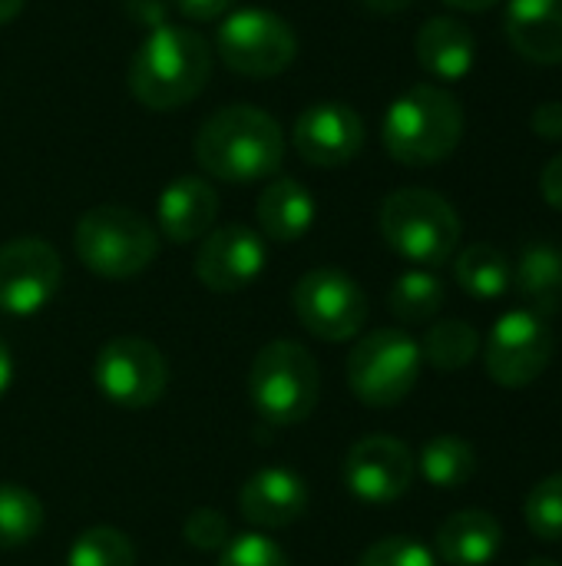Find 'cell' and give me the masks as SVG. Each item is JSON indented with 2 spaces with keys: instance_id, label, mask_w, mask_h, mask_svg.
<instances>
[{
  "instance_id": "cell-1",
  "label": "cell",
  "mask_w": 562,
  "mask_h": 566,
  "mask_svg": "<svg viewBox=\"0 0 562 566\" xmlns=\"http://www.w3.org/2000/svg\"><path fill=\"white\" fill-rule=\"evenodd\" d=\"M195 163L219 182L245 186L275 176L285 163V129L258 106L229 103L195 133Z\"/></svg>"
},
{
  "instance_id": "cell-2",
  "label": "cell",
  "mask_w": 562,
  "mask_h": 566,
  "mask_svg": "<svg viewBox=\"0 0 562 566\" xmlns=\"http://www.w3.org/2000/svg\"><path fill=\"white\" fill-rule=\"evenodd\" d=\"M212 73L209 40L179 23H159L139 43L129 63V93L156 113L182 109L192 103Z\"/></svg>"
},
{
  "instance_id": "cell-3",
  "label": "cell",
  "mask_w": 562,
  "mask_h": 566,
  "mask_svg": "<svg viewBox=\"0 0 562 566\" xmlns=\"http://www.w3.org/2000/svg\"><path fill=\"white\" fill-rule=\"evenodd\" d=\"M464 136L460 99L434 83L401 93L384 113L381 143L401 166H437L454 156Z\"/></svg>"
},
{
  "instance_id": "cell-4",
  "label": "cell",
  "mask_w": 562,
  "mask_h": 566,
  "mask_svg": "<svg viewBox=\"0 0 562 566\" xmlns=\"http://www.w3.org/2000/svg\"><path fill=\"white\" fill-rule=\"evenodd\" d=\"M76 259L99 279L126 282L146 272L159 252V232L129 206H93L73 229Z\"/></svg>"
},
{
  "instance_id": "cell-5",
  "label": "cell",
  "mask_w": 562,
  "mask_h": 566,
  "mask_svg": "<svg viewBox=\"0 0 562 566\" xmlns=\"http://www.w3.org/2000/svg\"><path fill=\"white\" fill-rule=\"evenodd\" d=\"M378 226L384 242L414 265H444L460 245V216L434 189L407 186L381 202Z\"/></svg>"
},
{
  "instance_id": "cell-6",
  "label": "cell",
  "mask_w": 562,
  "mask_h": 566,
  "mask_svg": "<svg viewBox=\"0 0 562 566\" xmlns=\"http://www.w3.org/2000/svg\"><path fill=\"white\" fill-rule=\"evenodd\" d=\"M248 398L268 424L291 428L308 421L321 398V371L315 355L288 338L268 342L252 361Z\"/></svg>"
},
{
  "instance_id": "cell-7",
  "label": "cell",
  "mask_w": 562,
  "mask_h": 566,
  "mask_svg": "<svg viewBox=\"0 0 562 566\" xmlns=\"http://www.w3.org/2000/svg\"><path fill=\"white\" fill-rule=\"evenodd\" d=\"M421 345L404 328H378L348 355V388L368 408L401 405L421 378Z\"/></svg>"
},
{
  "instance_id": "cell-8",
  "label": "cell",
  "mask_w": 562,
  "mask_h": 566,
  "mask_svg": "<svg viewBox=\"0 0 562 566\" xmlns=\"http://www.w3.org/2000/svg\"><path fill=\"white\" fill-rule=\"evenodd\" d=\"M219 60L248 80H272L298 56V36L285 17L265 7H242L222 17L215 30Z\"/></svg>"
},
{
  "instance_id": "cell-9",
  "label": "cell",
  "mask_w": 562,
  "mask_h": 566,
  "mask_svg": "<svg viewBox=\"0 0 562 566\" xmlns=\"http://www.w3.org/2000/svg\"><path fill=\"white\" fill-rule=\"evenodd\" d=\"M93 381L99 395L123 411L152 408L169 385V365L162 352L136 335L109 338L93 365Z\"/></svg>"
},
{
  "instance_id": "cell-10",
  "label": "cell",
  "mask_w": 562,
  "mask_h": 566,
  "mask_svg": "<svg viewBox=\"0 0 562 566\" xmlns=\"http://www.w3.org/2000/svg\"><path fill=\"white\" fill-rule=\"evenodd\" d=\"M291 308L301 328L321 342H348L368 322V295L341 269L305 272L291 289Z\"/></svg>"
},
{
  "instance_id": "cell-11",
  "label": "cell",
  "mask_w": 562,
  "mask_h": 566,
  "mask_svg": "<svg viewBox=\"0 0 562 566\" xmlns=\"http://www.w3.org/2000/svg\"><path fill=\"white\" fill-rule=\"evenodd\" d=\"M553 361V332L547 318L530 308H513L497 318L484 345V368L487 375L507 388L520 391L540 381V375Z\"/></svg>"
},
{
  "instance_id": "cell-12",
  "label": "cell",
  "mask_w": 562,
  "mask_h": 566,
  "mask_svg": "<svg viewBox=\"0 0 562 566\" xmlns=\"http://www.w3.org/2000/svg\"><path fill=\"white\" fill-rule=\"evenodd\" d=\"M63 282L60 252L36 239L20 235L0 245V312L26 318L43 312Z\"/></svg>"
},
{
  "instance_id": "cell-13",
  "label": "cell",
  "mask_w": 562,
  "mask_h": 566,
  "mask_svg": "<svg viewBox=\"0 0 562 566\" xmlns=\"http://www.w3.org/2000/svg\"><path fill=\"white\" fill-rule=\"evenodd\" d=\"M364 119L354 106L341 99H318L305 106L295 119L291 143L295 153L318 169H338L358 159L364 149Z\"/></svg>"
},
{
  "instance_id": "cell-14",
  "label": "cell",
  "mask_w": 562,
  "mask_h": 566,
  "mask_svg": "<svg viewBox=\"0 0 562 566\" xmlns=\"http://www.w3.org/2000/svg\"><path fill=\"white\" fill-rule=\"evenodd\" d=\"M417 474L411 448L388 434H371L351 444L344 458V488L364 504L401 501Z\"/></svg>"
},
{
  "instance_id": "cell-15",
  "label": "cell",
  "mask_w": 562,
  "mask_h": 566,
  "mask_svg": "<svg viewBox=\"0 0 562 566\" xmlns=\"http://www.w3.org/2000/svg\"><path fill=\"white\" fill-rule=\"evenodd\" d=\"M268 265V249L262 232L248 226H219L212 229L195 252V275L209 292L232 295L248 289Z\"/></svg>"
},
{
  "instance_id": "cell-16",
  "label": "cell",
  "mask_w": 562,
  "mask_h": 566,
  "mask_svg": "<svg viewBox=\"0 0 562 566\" xmlns=\"http://www.w3.org/2000/svg\"><path fill=\"white\" fill-rule=\"evenodd\" d=\"M308 484L288 468H262L238 491V511L252 527L282 531L308 514Z\"/></svg>"
},
{
  "instance_id": "cell-17",
  "label": "cell",
  "mask_w": 562,
  "mask_h": 566,
  "mask_svg": "<svg viewBox=\"0 0 562 566\" xmlns=\"http://www.w3.org/2000/svg\"><path fill=\"white\" fill-rule=\"evenodd\" d=\"M215 219H219V192L202 176H179L156 199L159 232L176 245L205 239L215 229Z\"/></svg>"
},
{
  "instance_id": "cell-18",
  "label": "cell",
  "mask_w": 562,
  "mask_h": 566,
  "mask_svg": "<svg viewBox=\"0 0 562 566\" xmlns=\"http://www.w3.org/2000/svg\"><path fill=\"white\" fill-rule=\"evenodd\" d=\"M414 53L431 76H437L441 83H457L474 70L477 40L474 30L457 17H434L417 30Z\"/></svg>"
},
{
  "instance_id": "cell-19",
  "label": "cell",
  "mask_w": 562,
  "mask_h": 566,
  "mask_svg": "<svg viewBox=\"0 0 562 566\" xmlns=\"http://www.w3.org/2000/svg\"><path fill=\"white\" fill-rule=\"evenodd\" d=\"M507 40L533 63H562V0H510Z\"/></svg>"
},
{
  "instance_id": "cell-20",
  "label": "cell",
  "mask_w": 562,
  "mask_h": 566,
  "mask_svg": "<svg viewBox=\"0 0 562 566\" xmlns=\"http://www.w3.org/2000/svg\"><path fill=\"white\" fill-rule=\"evenodd\" d=\"M503 547V527L494 514L467 507L450 514L437 531V554L447 566H487Z\"/></svg>"
},
{
  "instance_id": "cell-21",
  "label": "cell",
  "mask_w": 562,
  "mask_h": 566,
  "mask_svg": "<svg viewBox=\"0 0 562 566\" xmlns=\"http://www.w3.org/2000/svg\"><path fill=\"white\" fill-rule=\"evenodd\" d=\"M255 216H258L262 239H272V242H298L315 226L318 206H315V196L298 179L282 176V179H272L262 189L258 206H255Z\"/></svg>"
},
{
  "instance_id": "cell-22",
  "label": "cell",
  "mask_w": 562,
  "mask_h": 566,
  "mask_svg": "<svg viewBox=\"0 0 562 566\" xmlns=\"http://www.w3.org/2000/svg\"><path fill=\"white\" fill-rule=\"evenodd\" d=\"M513 282L530 302V312L550 318L562 302V249H556L553 242L527 245L517 262Z\"/></svg>"
},
{
  "instance_id": "cell-23",
  "label": "cell",
  "mask_w": 562,
  "mask_h": 566,
  "mask_svg": "<svg viewBox=\"0 0 562 566\" xmlns=\"http://www.w3.org/2000/svg\"><path fill=\"white\" fill-rule=\"evenodd\" d=\"M454 275H457V285L477 302H494L507 295V289L513 285L510 259L490 242L467 245L454 262Z\"/></svg>"
},
{
  "instance_id": "cell-24",
  "label": "cell",
  "mask_w": 562,
  "mask_h": 566,
  "mask_svg": "<svg viewBox=\"0 0 562 566\" xmlns=\"http://www.w3.org/2000/svg\"><path fill=\"white\" fill-rule=\"evenodd\" d=\"M421 478L437 491H457L477 474V451L457 434H437L421 448L417 458Z\"/></svg>"
},
{
  "instance_id": "cell-25",
  "label": "cell",
  "mask_w": 562,
  "mask_h": 566,
  "mask_svg": "<svg viewBox=\"0 0 562 566\" xmlns=\"http://www.w3.org/2000/svg\"><path fill=\"white\" fill-rule=\"evenodd\" d=\"M444 298H447V289L434 272L411 269L397 275V282L391 285L388 305L394 318H401L404 325H421V322H431L444 308Z\"/></svg>"
},
{
  "instance_id": "cell-26",
  "label": "cell",
  "mask_w": 562,
  "mask_h": 566,
  "mask_svg": "<svg viewBox=\"0 0 562 566\" xmlns=\"http://www.w3.org/2000/svg\"><path fill=\"white\" fill-rule=\"evenodd\" d=\"M477 355H480V335L464 318H444V322L431 325V332L421 345V358L437 371H460Z\"/></svg>"
},
{
  "instance_id": "cell-27",
  "label": "cell",
  "mask_w": 562,
  "mask_h": 566,
  "mask_svg": "<svg viewBox=\"0 0 562 566\" xmlns=\"http://www.w3.org/2000/svg\"><path fill=\"white\" fill-rule=\"evenodd\" d=\"M43 527V504L33 491L3 481L0 484V551L26 547Z\"/></svg>"
},
{
  "instance_id": "cell-28",
  "label": "cell",
  "mask_w": 562,
  "mask_h": 566,
  "mask_svg": "<svg viewBox=\"0 0 562 566\" xmlns=\"http://www.w3.org/2000/svg\"><path fill=\"white\" fill-rule=\"evenodd\" d=\"M66 566H136V547L116 527H89L73 541Z\"/></svg>"
},
{
  "instance_id": "cell-29",
  "label": "cell",
  "mask_w": 562,
  "mask_h": 566,
  "mask_svg": "<svg viewBox=\"0 0 562 566\" xmlns=\"http://www.w3.org/2000/svg\"><path fill=\"white\" fill-rule=\"evenodd\" d=\"M527 527L537 541L562 544V474L543 478L523 504Z\"/></svg>"
},
{
  "instance_id": "cell-30",
  "label": "cell",
  "mask_w": 562,
  "mask_h": 566,
  "mask_svg": "<svg viewBox=\"0 0 562 566\" xmlns=\"http://www.w3.org/2000/svg\"><path fill=\"white\" fill-rule=\"evenodd\" d=\"M358 566H437V557L417 537H384L361 554Z\"/></svg>"
},
{
  "instance_id": "cell-31",
  "label": "cell",
  "mask_w": 562,
  "mask_h": 566,
  "mask_svg": "<svg viewBox=\"0 0 562 566\" xmlns=\"http://www.w3.org/2000/svg\"><path fill=\"white\" fill-rule=\"evenodd\" d=\"M182 537H185L189 547H195V551H202V554H215V551L222 554L225 544L232 541V527H229V521H225L222 511L199 507V511H192V514L185 517Z\"/></svg>"
},
{
  "instance_id": "cell-32",
  "label": "cell",
  "mask_w": 562,
  "mask_h": 566,
  "mask_svg": "<svg viewBox=\"0 0 562 566\" xmlns=\"http://www.w3.org/2000/svg\"><path fill=\"white\" fill-rule=\"evenodd\" d=\"M219 566H288V557L265 534H238L225 544Z\"/></svg>"
},
{
  "instance_id": "cell-33",
  "label": "cell",
  "mask_w": 562,
  "mask_h": 566,
  "mask_svg": "<svg viewBox=\"0 0 562 566\" xmlns=\"http://www.w3.org/2000/svg\"><path fill=\"white\" fill-rule=\"evenodd\" d=\"M235 0H176V10L185 17V20H195V23H209V20H219L232 10Z\"/></svg>"
},
{
  "instance_id": "cell-34",
  "label": "cell",
  "mask_w": 562,
  "mask_h": 566,
  "mask_svg": "<svg viewBox=\"0 0 562 566\" xmlns=\"http://www.w3.org/2000/svg\"><path fill=\"white\" fill-rule=\"evenodd\" d=\"M533 133L540 139H562V99L540 103L533 109Z\"/></svg>"
},
{
  "instance_id": "cell-35",
  "label": "cell",
  "mask_w": 562,
  "mask_h": 566,
  "mask_svg": "<svg viewBox=\"0 0 562 566\" xmlns=\"http://www.w3.org/2000/svg\"><path fill=\"white\" fill-rule=\"evenodd\" d=\"M540 192H543V199L562 212V153H556L547 166H543V172H540Z\"/></svg>"
},
{
  "instance_id": "cell-36",
  "label": "cell",
  "mask_w": 562,
  "mask_h": 566,
  "mask_svg": "<svg viewBox=\"0 0 562 566\" xmlns=\"http://www.w3.org/2000/svg\"><path fill=\"white\" fill-rule=\"evenodd\" d=\"M10 381H13V358H10V348L0 338V398L7 395Z\"/></svg>"
},
{
  "instance_id": "cell-37",
  "label": "cell",
  "mask_w": 562,
  "mask_h": 566,
  "mask_svg": "<svg viewBox=\"0 0 562 566\" xmlns=\"http://www.w3.org/2000/svg\"><path fill=\"white\" fill-rule=\"evenodd\" d=\"M444 3L454 7V10H467V13H484V10L497 7L500 0H444Z\"/></svg>"
},
{
  "instance_id": "cell-38",
  "label": "cell",
  "mask_w": 562,
  "mask_h": 566,
  "mask_svg": "<svg viewBox=\"0 0 562 566\" xmlns=\"http://www.w3.org/2000/svg\"><path fill=\"white\" fill-rule=\"evenodd\" d=\"M414 0H364V7L368 10H374V13H397V10H404V7H411Z\"/></svg>"
},
{
  "instance_id": "cell-39",
  "label": "cell",
  "mask_w": 562,
  "mask_h": 566,
  "mask_svg": "<svg viewBox=\"0 0 562 566\" xmlns=\"http://www.w3.org/2000/svg\"><path fill=\"white\" fill-rule=\"evenodd\" d=\"M23 3H26V0H0V27L10 23V20H17L20 10H23Z\"/></svg>"
},
{
  "instance_id": "cell-40",
  "label": "cell",
  "mask_w": 562,
  "mask_h": 566,
  "mask_svg": "<svg viewBox=\"0 0 562 566\" xmlns=\"http://www.w3.org/2000/svg\"><path fill=\"white\" fill-rule=\"evenodd\" d=\"M527 566H560L556 560H547V557H533Z\"/></svg>"
}]
</instances>
